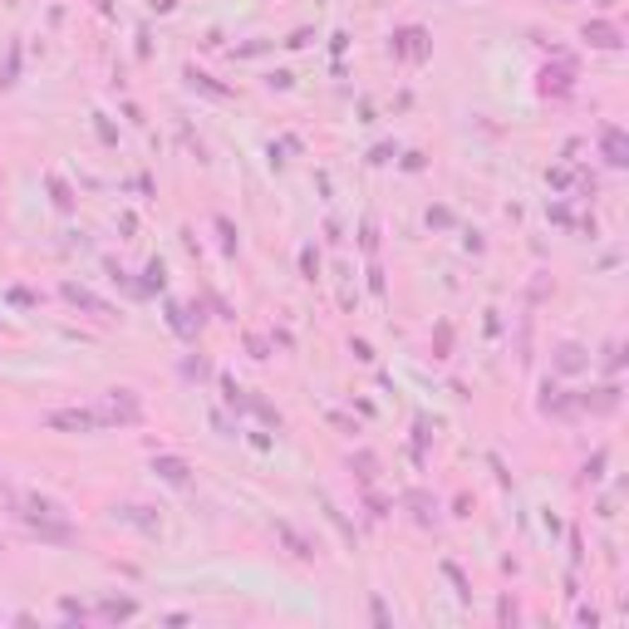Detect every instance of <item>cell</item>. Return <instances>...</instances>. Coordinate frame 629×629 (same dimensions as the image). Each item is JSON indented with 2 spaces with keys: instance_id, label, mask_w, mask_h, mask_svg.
I'll return each instance as SVG.
<instances>
[{
  "instance_id": "cell-1",
  "label": "cell",
  "mask_w": 629,
  "mask_h": 629,
  "mask_svg": "<svg viewBox=\"0 0 629 629\" xmlns=\"http://www.w3.org/2000/svg\"><path fill=\"white\" fill-rule=\"evenodd\" d=\"M99 418L104 423H138L143 418V408H138V399H133L128 389H113V394H108V408L99 413Z\"/></svg>"
},
{
  "instance_id": "cell-2",
  "label": "cell",
  "mask_w": 629,
  "mask_h": 629,
  "mask_svg": "<svg viewBox=\"0 0 629 629\" xmlns=\"http://www.w3.org/2000/svg\"><path fill=\"white\" fill-rule=\"evenodd\" d=\"M99 413H89V408H59V413H49V428H69V433H89V428H99Z\"/></svg>"
},
{
  "instance_id": "cell-3",
  "label": "cell",
  "mask_w": 629,
  "mask_h": 629,
  "mask_svg": "<svg viewBox=\"0 0 629 629\" xmlns=\"http://www.w3.org/2000/svg\"><path fill=\"white\" fill-rule=\"evenodd\" d=\"M153 472H158L163 482H172V487H187V477H192V467H187L182 457H153Z\"/></svg>"
},
{
  "instance_id": "cell-4",
  "label": "cell",
  "mask_w": 629,
  "mask_h": 629,
  "mask_svg": "<svg viewBox=\"0 0 629 629\" xmlns=\"http://www.w3.org/2000/svg\"><path fill=\"white\" fill-rule=\"evenodd\" d=\"M585 40L600 45V49H615V45H620V30H615V25H585Z\"/></svg>"
},
{
  "instance_id": "cell-5",
  "label": "cell",
  "mask_w": 629,
  "mask_h": 629,
  "mask_svg": "<svg viewBox=\"0 0 629 629\" xmlns=\"http://www.w3.org/2000/svg\"><path fill=\"white\" fill-rule=\"evenodd\" d=\"M605 158L615 163V167H625L629 158H625V133L620 128H605Z\"/></svg>"
},
{
  "instance_id": "cell-6",
  "label": "cell",
  "mask_w": 629,
  "mask_h": 629,
  "mask_svg": "<svg viewBox=\"0 0 629 629\" xmlns=\"http://www.w3.org/2000/svg\"><path fill=\"white\" fill-rule=\"evenodd\" d=\"M64 295H69L74 305H84V310H94V314H108V305H104V300H94V295H89V290H79V286H64Z\"/></svg>"
},
{
  "instance_id": "cell-7",
  "label": "cell",
  "mask_w": 629,
  "mask_h": 629,
  "mask_svg": "<svg viewBox=\"0 0 629 629\" xmlns=\"http://www.w3.org/2000/svg\"><path fill=\"white\" fill-rule=\"evenodd\" d=\"M133 610H138L133 600H104V605H99V615H104V620H128Z\"/></svg>"
},
{
  "instance_id": "cell-8",
  "label": "cell",
  "mask_w": 629,
  "mask_h": 629,
  "mask_svg": "<svg viewBox=\"0 0 629 629\" xmlns=\"http://www.w3.org/2000/svg\"><path fill=\"white\" fill-rule=\"evenodd\" d=\"M404 502H408V507H413V517H418V522H428V517H433V512H428V507H433V502H428V497H423V492H408V497H404Z\"/></svg>"
},
{
  "instance_id": "cell-9",
  "label": "cell",
  "mask_w": 629,
  "mask_h": 629,
  "mask_svg": "<svg viewBox=\"0 0 629 629\" xmlns=\"http://www.w3.org/2000/svg\"><path fill=\"white\" fill-rule=\"evenodd\" d=\"M580 364H585V354H580L575 344H565V349H560V369H580Z\"/></svg>"
},
{
  "instance_id": "cell-10",
  "label": "cell",
  "mask_w": 629,
  "mask_h": 629,
  "mask_svg": "<svg viewBox=\"0 0 629 629\" xmlns=\"http://www.w3.org/2000/svg\"><path fill=\"white\" fill-rule=\"evenodd\" d=\"M49 187H54V202H59V207H74V197H69V192H64V182H59V177H54V182H49Z\"/></svg>"
}]
</instances>
